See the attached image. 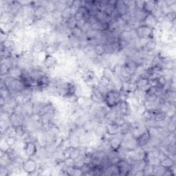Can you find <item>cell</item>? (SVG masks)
I'll return each instance as SVG.
<instances>
[{"label": "cell", "mask_w": 176, "mask_h": 176, "mask_svg": "<svg viewBox=\"0 0 176 176\" xmlns=\"http://www.w3.org/2000/svg\"><path fill=\"white\" fill-rule=\"evenodd\" d=\"M121 101L120 92L115 89L108 91L104 97V103L109 108L116 107Z\"/></svg>", "instance_id": "6da1fadb"}, {"label": "cell", "mask_w": 176, "mask_h": 176, "mask_svg": "<svg viewBox=\"0 0 176 176\" xmlns=\"http://www.w3.org/2000/svg\"><path fill=\"white\" fill-rule=\"evenodd\" d=\"M37 162L33 158H30L25 160L23 164L22 169L28 175H32L37 170Z\"/></svg>", "instance_id": "7a4b0ae2"}, {"label": "cell", "mask_w": 176, "mask_h": 176, "mask_svg": "<svg viewBox=\"0 0 176 176\" xmlns=\"http://www.w3.org/2000/svg\"><path fill=\"white\" fill-rule=\"evenodd\" d=\"M136 33L138 36L139 39H143V38H149V39H152V33L153 30L149 28V27L146 25H140L135 28Z\"/></svg>", "instance_id": "3957f363"}, {"label": "cell", "mask_w": 176, "mask_h": 176, "mask_svg": "<svg viewBox=\"0 0 176 176\" xmlns=\"http://www.w3.org/2000/svg\"><path fill=\"white\" fill-rule=\"evenodd\" d=\"M118 170H119L120 175H129V173L131 171V166L129 163L127 162L125 159L120 160L117 164Z\"/></svg>", "instance_id": "277c9868"}, {"label": "cell", "mask_w": 176, "mask_h": 176, "mask_svg": "<svg viewBox=\"0 0 176 176\" xmlns=\"http://www.w3.org/2000/svg\"><path fill=\"white\" fill-rule=\"evenodd\" d=\"M25 154L29 158H33L37 154L38 147L37 143L34 142H25V145L24 148Z\"/></svg>", "instance_id": "5b68a950"}, {"label": "cell", "mask_w": 176, "mask_h": 176, "mask_svg": "<svg viewBox=\"0 0 176 176\" xmlns=\"http://www.w3.org/2000/svg\"><path fill=\"white\" fill-rule=\"evenodd\" d=\"M122 138H123V135L121 133H118L115 135H114L112 137V138L109 141V144L111 146L112 149L114 151H117L119 148L121 147Z\"/></svg>", "instance_id": "8992f818"}, {"label": "cell", "mask_w": 176, "mask_h": 176, "mask_svg": "<svg viewBox=\"0 0 176 176\" xmlns=\"http://www.w3.org/2000/svg\"><path fill=\"white\" fill-rule=\"evenodd\" d=\"M158 23L159 22L158 20L152 14H148L147 16L146 17L145 20L141 24V25H146V26L149 27V28L154 30L156 27V25H158Z\"/></svg>", "instance_id": "52a82bcc"}, {"label": "cell", "mask_w": 176, "mask_h": 176, "mask_svg": "<svg viewBox=\"0 0 176 176\" xmlns=\"http://www.w3.org/2000/svg\"><path fill=\"white\" fill-rule=\"evenodd\" d=\"M43 64L44 66L48 70V69L54 68L55 67H56L57 65H59V63H58V61L56 60V57H55L54 55L47 54V56L46 57L45 61H43Z\"/></svg>", "instance_id": "ba28073f"}, {"label": "cell", "mask_w": 176, "mask_h": 176, "mask_svg": "<svg viewBox=\"0 0 176 176\" xmlns=\"http://www.w3.org/2000/svg\"><path fill=\"white\" fill-rule=\"evenodd\" d=\"M120 127L116 125L114 122L105 124V131L109 135H115L120 133Z\"/></svg>", "instance_id": "9c48e42d"}, {"label": "cell", "mask_w": 176, "mask_h": 176, "mask_svg": "<svg viewBox=\"0 0 176 176\" xmlns=\"http://www.w3.org/2000/svg\"><path fill=\"white\" fill-rule=\"evenodd\" d=\"M115 10L120 17L124 15L129 12L128 8L124 4L123 1H121V0L116 1L115 4Z\"/></svg>", "instance_id": "30bf717a"}, {"label": "cell", "mask_w": 176, "mask_h": 176, "mask_svg": "<svg viewBox=\"0 0 176 176\" xmlns=\"http://www.w3.org/2000/svg\"><path fill=\"white\" fill-rule=\"evenodd\" d=\"M150 138L149 133H148L147 131L142 133L141 135H140L138 137L136 138L138 145V147H143L146 146L149 143Z\"/></svg>", "instance_id": "8fae6325"}, {"label": "cell", "mask_w": 176, "mask_h": 176, "mask_svg": "<svg viewBox=\"0 0 176 176\" xmlns=\"http://www.w3.org/2000/svg\"><path fill=\"white\" fill-rule=\"evenodd\" d=\"M23 68L20 66H16L10 68L7 74V76L15 79H20L22 74Z\"/></svg>", "instance_id": "7c38bea8"}, {"label": "cell", "mask_w": 176, "mask_h": 176, "mask_svg": "<svg viewBox=\"0 0 176 176\" xmlns=\"http://www.w3.org/2000/svg\"><path fill=\"white\" fill-rule=\"evenodd\" d=\"M156 8L157 1H145L143 10L147 14H151Z\"/></svg>", "instance_id": "4fadbf2b"}, {"label": "cell", "mask_w": 176, "mask_h": 176, "mask_svg": "<svg viewBox=\"0 0 176 176\" xmlns=\"http://www.w3.org/2000/svg\"><path fill=\"white\" fill-rule=\"evenodd\" d=\"M135 84H136L138 90H143L144 88H145L146 86L149 85V80L147 78L140 77L138 79L136 80L135 82Z\"/></svg>", "instance_id": "5bb4252c"}, {"label": "cell", "mask_w": 176, "mask_h": 176, "mask_svg": "<svg viewBox=\"0 0 176 176\" xmlns=\"http://www.w3.org/2000/svg\"><path fill=\"white\" fill-rule=\"evenodd\" d=\"M101 76H105V77L109 79L111 81L115 78V75H114L113 71H112V70L110 68V67H105V68H103Z\"/></svg>", "instance_id": "9a60e30c"}, {"label": "cell", "mask_w": 176, "mask_h": 176, "mask_svg": "<svg viewBox=\"0 0 176 176\" xmlns=\"http://www.w3.org/2000/svg\"><path fill=\"white\" fill-rule=\"evenodd\" d=\"M14 42L10 39H6L3 43H1V50L3 49H12L14 47Z\"/></svg>", "instance_id": "2e32d148"}, {"label": "cell", "mask_w": 176, "mask_h": 176, "mask_svg": "<svg viewBox=\"0 0 176 176\" xmlns=\"http://www.w3.org/2000/svg\"><path fill=\"white\" fill-rule=\"evenodd\" d=\"M118 39L121 41H129L131 40V37H130V31H127V30H122L120 33L119 37Z\"/></svg>", "instance_id": "e0dca14e"}, {"label": "cell", "mask_w": 176, "mask_h": 176, "mask_svg": "<svg viewBox=\"0 0 176 176\" xmlns=\"http://www.w3.org/2000/svg\"><path fill=\"white\" fill-rule=\"evenodd\" d=\"M55 7V10L62 12L67 8L65 4V1H53Z\"/></svg>", "instance_id": "ac0fdd59"}, {"label": "cell", "mask_w": 176, "mask_h": 176, "mask_svg": "<svg viewBox=\"0 0 176 176\" xmlns=\"http://www.w3.org/2000/svg\"><path fill=\"white\" fill-rule=\"evenodd\" d=\"M147 131L149 133L150 138L158 137L159 131L158 127H147Z\"/></svg>", "instance_id": "d6986e66"}, {"label": "cell", "mask_w": 176, "mask_h": 176, "mask_svg": "<svg viewBox=\"0 0 176 176\" xmlns=\"http://www.w3.org/2000/svg\"><path fill=\"white\" fill-rule=\"evenodd\" d=\"M10 148V147L8 145L7 142H6V138L1 136V142H0V149H1V151L4 152H7L8 150Z\"/></svg>", "instance_id": "ffe728a7"}, {"label": "cell", "mask_w": 176, "mask_h": 176, "mask_svg": "<svg viewBox=\"0 0 176 176\" xmlns=\"http://www.w3.org/2000/svg\"><path fill=\"white\" fill-rule=\"evenodd\" d=\"M94 50L99 56H101L105 54V47H104L103 44H99V45L95 46Z\"/></svg>", "instance_id": "44dd1931"}, {"label": "cell", "mask_w": 176, "mask_h": 176, "mask_svg": "<svg viewBox=\"0 0 176 176\" xmlns=\"http://www.w3.org/2000/svg\"><path fill=\"white\" fill-rule=\"evenodd\" d=\"M160 164L162 165V166L165 167V168H169V167H172L173 165L175 164V162H173V160H171L169 157H167V158H165L164 160L162 161Z\"/></svg>", "instance_id": "7402d4cb"}, {"label": "cell", "mask_w": 176, "mask_h": 176, "mask_svg": "<svg viewBox=\"0 0 176 176\" xmlns=\"http://www.w3.org/2000/svg\"><path fill=\"white\" fill-rule=\"evenodd\" d=\"M61 16H62V18L64 20H68L69 19H70L72 17L71 11H70V8H66L64 10H63L61 12Z\"/></svg>", "instance_id": "603a6c76"}, {"label": "cell", "mask_w": 176, "mask_h": 176, "mask_svg": "<svg viewBox=\"0 0 176 176\" xmlns=\"http://www.w3.org/2000/svg\"><path fill=\"white\" fill-rule=\"evenodd\" d=\"M80 155V147H73V149H72L70 152V158L75 160L76 158H77L78 156Z\"/></svg>", "instance_id": "cb8c5ba5"}, {"label": "cell", "mask_w": 176, "mask_h": 176, "mask_svg": "<svg viewBox=\"0 0 176 176\" xmlns=\"http://www.w3.org/2000/svg\"><path fill=\"white\" fill-rule=\"evenodd\" d=\"M83 34L81 29L78 28V27H75L74 28L71 29V35L76 38H79Z\"/></svg>", "instance_id": "d4e9b609"}, {"label": "cell", "mask_w": 176, "mask_h": 176, "mask_svg": "<svg viewBox=\"0 0 176 176\" xmlns=\"http://www.w3.org/2000/svg\"><path fill=\"white\" fill-rule=\"evenodd\" d=\"M76 22H77L76 21L75 17H72L70 19H69L68 20L66 21L67 27L70 30L72 29L76 26Z\"/></svg>", "instance_id": "484cf974"}, {"label": "cell", "mask_w": 176, "mask_h": 176, "mask_svg": "<svg viewBox=\"0 0 176 176\" xmlns=\"http://www.w3.org/2000/svg\"><path fill=\"white\" fill-rule=\"evenodd\" d=\"M125 122V118L123 116H118L114 120V123L117 125L118 126H122Z\"/></svg>", "instance_id": "4316f807"}, {"label": "cell", "mask_w": 176, "mask_h": 176, "mask_svg": "<svg viewBox=\"0 0 176 176\" xmlns=\"http://www.w3.org/2000/svg\"><path fill=\"white\" fill-rule=\"evenodd\" d=\"M96 34H97V31H95V30H94L90 29V30H88L85 33V35L87 37V39H88V40H89V39H94V38H95Z\"/></svg>", "instance_id": "83f0119b"}, {"label": "cell", "mask_w": 176, "mask_h": 176, "mask_svg": "<svg viewBox=\"0 0 176 176\" xmlns=\"http://www.w3.org/2000/svg\"><path fill=\"white\" fill-rule=\"evenodd\" d=\"M10 67L4 63H1V76H6L9 71Z\"/></svg>", "instance_id": "f1b7e54d"}, {"label": "cell", "mask_w": 176, "mask_h": 176, "mask_svg": "<svg viewBox=\"0 0 176 176\" xmlns=\"http://www.w3.org/2000/svg\"><path fill=\"white\" fill-rule=\"evenodd\" d=\"M64 164L67 167H75V160L71 158H65L64 160Z\"/></svg>", "instance_id": "f546056e"}, {"label": "cell", "mask_w": 176, "mask_h": 176, "mask_svg": "<svg viewBox=\"0 0 176 176\" xmlns=\"http://www.w3.org/2000/svg\"><path fill=\"white\" fill-rule=\"evenodd\" d=\"M74 17H75L76 22H78V21H80V20H83L84 15H83V14L82 12H80L79 10H78V11L76 12V13L75 14V15L74 16Z\"/></svg>", "instance_id": "4dcf8cb0"}, {"label": "cell", "mask_w": 176, "mask_h": 176, "mask_svg": "<svg viewBox=\"0 0 176 176\" xmlns=\"http://www.w3.org/2000/svg\"><path fill=\"white\" fill-rule=\"evenodd\" d=\"M90 29H92L91 28V24H90V23L86 22L83 26V28H81V30L83 33H86L87 32H88V30H90Z\"/></svg>", "instance_id": "1f68e13d"}, {"label": "cell", "mask_w": 176, "mask_h": 176, "mask_svg": "<svg viewBox=\"0 0 176 176\" xmlns=\"http://www.w3.org/2000/svg\"><path fill=\"white\" fill-rule=\"evenodd\" d=\"M85 23H86V22L84 20L78 21V22H76V27H78V28L81 29L82 28H83V25H85Z\"/></svg>", "instance_id": "d6a6232c"}, {"label": "cell", "mask_w": 176, "mask_h": 176, "mask_svg": "<svg viewBox=\"0 0 176 176\" xmlns=\"http://www.w3.org/2000/svg\"><path fill=\"white\" fill-rule=\"evenodd\" d=\"M135 176H143L145 175V172H144L143 170H138L136 171H135L134 175Z\"/></svg>", "instance_id": "836d02e7"}, {"label": "cell", "mask_w": 176, "mask_h": 176, "mask_svg": "<svg viewBox=\"0 0 176 176\" xmlns=\"http://www.w3.org/2000/svg\"><path fill=\"white\" fill-rule=\"evenodd\" d=\"M6 104V100L3 97L0 96V107H2L4 106H5Z\"/></svg>", "instance_id": "e575fe53"}]
</instances>
